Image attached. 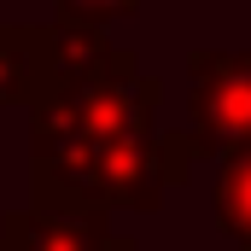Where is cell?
Listing matches in <instances>:
<instances>
[{"label":"cell","mask_w":251,"mask_h":251,"mask_svg":"<svg viewBox=\"0 0 251 251\" xmlns=\"http://www.w3.org/2000/svg\"><path fill=\"white\" fill-rule=\"evenodd\" d=\"M187 128H158L152 140H88V134H29L35 204L59 210H164V199L193 181Z\"/></svg>","instance_id":"6da1fadb"},{"label":"cell","mask_w":251,"mask_h":251,"mask_svg":"<svg viewBox=\"0 0 251 251\" xmlns=\"http://www.w3.org/2000/svg\"><path fill=\"white\" fill-rule=\"evenodd\" d=\"M164 111V76L140 70V53L111 47L88 76L47 82L29 105V134H88V140H152Z\"/></svg>","instance_id":"7a4b0ae2"},{"label":"cell","mask_w":251,"mask_h":251,"mask_svg":"<svg viewBox=\"0 0 251 251\" xmlns=\"http://www.w3.org/2000/svg\"><path fill=\"white\" fill-rule=\"evenodd\" d=\"M187 140L199 158L251 152V47L187 53Z\"/></svg>","instance_id":"3957f363"},{"label":"cell","mask_w":251,"mask_h":251,"mask_svg":"<svg viewBox=\"0 0 251 251\" xmlns=\"http://www.w3.org/2000/svg\"><path fill=\"white\" fill-rule=\"evenodd\" d=\"M105 234H111V210L29 204L0 216V251H100Z\"/></svg>","instance_id":"277c9868"},{"label":"cell","mask_w":251,"mask_h":251,"mask_svg":"<svg viewBox=\"0 0 251 251\" xmlns=\"http://www.w3.org/2000/svg\"><path fill=\"white\" fill-rule=\"evenodd\" d=\"M111 29L94 24V18H64L53 12L41 24V53H47V82H70V76H88L111 59Z\"/></svg>","instance_id":"5b68a950"},{"label":"cell","mask_w":251,"mask_h":251,"mask_svg":"<svg viewBox=\"0 0 251 251\" xmlns=\"http://www.w3.org/2000/svg\"><path fill=\"white\" fill-rule=\"evenodd\" d=\"M47 88V53H41V24H0V111L6 105H35Z\"/></svg>","instance_id":"8992f818"},{"label":"cell","mask_w":251,"mask_h":251,"mask_svg":"<svg viewBox=\"0 0 251 251\" xmlns=\"http://www.w3.org/2000/svg\"><path fill=\"white\" fill-rule=\"evenodd\" d=\"M210 210H216V228H222L240 251H251V152L222 158L216 193H210Z\"/></svg>","instance_id":"52a82bcc"},{"label":"cell","mask_w":251,"mask_h":251,"mask_svg":"<svg viewBox=\"0 0 251 251\" xmlns=\"http://www.w3.org/2000/svg\"><path fill=\"white\" fill-rule=\"evenodd\" d=\"M53 12H64V18H94V24H111V18H128L140 0H47Z\"/></svg>","instance_id":"ba28073f"},{"label":"cell","mask_w":251,"mask_h":251,"mask_svg":"<svg viewBox=\"0 0 251 251\" xmlns=\"http://www.w3.org/2000/svg\"><path fill=\"white\" fill-rule=\"evenodd\" d=\"M100 251H140V246H134L128 234H117V228H111V234H105V246H100Z\"/></svg>","instance_id":"9c48e42d"}]
</instances>
